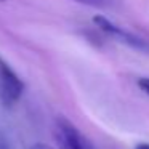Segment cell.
Here are the masks:
<instances>
[{"label": "cell", "mask_w": 149, "mask_h": 149, "mask_svg": "<svg viewBox=\"0 0 149 149\" xmlns=\"http://www.w3.org/2000/svg\"><path fill=\"white\" fill-rule=\"evenodd\" d=\"M74 2L87 5V7H91V8H111L116 0H74Z\"/></svg>", "instance_id": "obj_4"}, {"label": "cell", "mask_w": 149, "mask_h": 149, "mask_svg": "<svg viewBox=\"0 0 149 149\" xmlns=\"http://www.w3.org/2000/svg\"><path fill=\"white\" fill-rule=\"evenodd\" d=\"M29 149H53V148H52V146H48V144H42V143H39V144L31 146Z\"/></svg>", "instance_id": "obj_6"}, {"label": "cell", "mask_w": 149, "mask_h": 149, "mask_svg": "<svg viewBox=\"0 0 149 149\" xmlns=\"http://www.w3.org/2000/svg\"><path fill=\"white\" fill-rule=\"evenodd\" d=\"M93 23L103 31L104 34H107L109 37L116 39L117 42H122L125 43L127 47H132L135 50H141V52H149V43L146 42L144 39L138 37L136 34L128 32L127 29L114 24L111 19H107L106 16H95L93 18Z\"/></svg>", "instance_id": "obj_3"}, {"label": "cell", "mask_w": 149, "mask_h": 149, "mask_svg": "<svg viewBox=\"0 0 149 149\" xmlns=\"http://www.w3.org/2000/svg\"><path fill=\"white\" fill-rule=\"evenodd\" d=\"M24 84L11 66L0 56V103L5 107H11L21 98Z\"/></svg>", "instance_id": "obj_2"}, {"label": "cell", "mask_w": 149, "mask_h": 149, "mask_svg": "<svg viewBox=\"0 0 149 149\" xmlns=\"http://www.w3.org/2000/svg\"><path fill=\"white\" fill-rule=\"evenodd\" d=\"M135 149H149V143H139Z\"/></svg>", "instance_id": "obj_7"}, {"label": "cell", "mask_w": 149, "mask_h": 149, "mask_svg": "<svg viewBox=\"0 0 149 149\" xmlns=\"http://www.w3.org/2000/svg\"><path fill=\"white\" fill-rule=\"evenodd\" d=\"M138 87L141 88L144 93L149 95V77H141V79H138Z\"/></svg>", "instance_id": "obj_5"}, {"label": "cell", "mask_w": 149, "mask_h": 149, "mask_svg": "<svg viewBox=\"0 0 149 149\" xmlns=\"http://www.w3.org/2000/svg\"><path fill=\"white\" fill-rule=\"evenodd\" d=\"M53 135L58 149H96V146L64 117L56 119Z\"/></svg>", "instance_id": "obj_1"}]
</instances>
